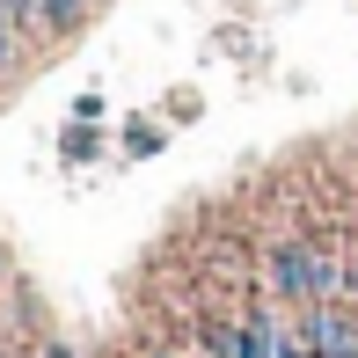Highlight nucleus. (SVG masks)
Here are the masks:
<instances>
[{"label":"nucleus","mask_w":358,"mask_h":358,"mask_svg":"<svg viewBox=\"0 0 358 358\" xmlns=\"http://www.w3.org/2000/svg\"><path fill=\"white\" fill-rule=\"evenodd\" d=\"M66 154H73V161L95 154V132H88V124H73V132H66Z\"/></svg>","instance_id":"20e7f679"},{"label":"nucleus","mask_w":358,"mask_h":358,"mask_svg":"<svg viewBox=\"0 0 358 358\" xmlns=\"http://www.w3.org/2000/svg\"><path fill=\"white\" fill-rule=\"evenodd\" d=\"M329 285H336V264L315 256L307 241H278V249H271V292H285V300H322Z\"/></svg>","instance_id":"f257e3e1"},{"label":"nucleus","mask_w":358,"mask_h":358,"mask_svg":"<svg viewBox=\"0 0 358 358\" xmlns=\"http://www.w3.org/2000/svg\"><path fill=\"white\" fill-rule=\"evenodd\" d=\"M8 59H15V22L0 15V66H8Z\"/></svg>","instance_id":"39448f33"},{"label":"nucleus","mask_w":358,"mask_h":358,"mask_svg":"<svg viewBox=\"0 0 358 358\" xmlns=\"http://www.w3.org/2000/svg\"><path fill=\"white\" fill-rule=\"evenodd\" d=\"M88 8H95V0H44V29H73Z\"/></svg>","instance_id":"f03ea898"},{"label":"nucleus","mask_w":358,"mask_h":358,"mask_svg":"<svg viewBox=\"0 0 358 358\" xmlns=\"http://www.w3.org/2000/svg\"><path fill=\"white\" fill-rule=\"evenodd\" d=\"M0 15L8 22H44V0H0Z\"/></svg>","instance_id":"7ed1b4c3"}]
</instances>
